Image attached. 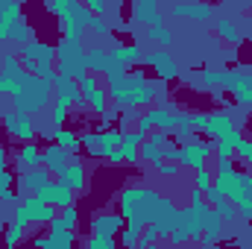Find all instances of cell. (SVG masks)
<instances>
[{
  "mask_svg": "<svg viewBox=\"0 0 252 249\" xmlns=\"http://www.w3.org/2000/svg\"><path fill=\"white\" fill-rule=\"evenodd\" d=\"M161 193L153 190V187H124L121 196H118V205H121V217L126 220V226L132 229H144L153 223V211L158 205Z\"/></svg>",
  "mask_w": 252,
  "mask_h": 249,
  "instance_id": "1",
  "label": "cell"
},
{
  "mask_svg": "<svg viewBox=\"0 0 252 249\" xmlns=\"http://www.w3.org/2000/svg\"><path fill=\"white\" fill-rule=\"evenodd\" d=\"M109 97L115 100V106L124 112V109H141V106H150L156 100V85L153 79H147L141 70H129L121 82L115 85H106Z\"/></svg>",
  "mask_w": 252,
  "mask_h": 249,
  "instance_id": "2",
  "label": "cell"
},
{
  "mask_svg": "<svg viewBox=\"0 0 252 249\" xmlns=\"http://www.w3.org/2000/svg\"><path fill=\"white\" fill-rule=\"evenodd\" d=\"M47 12H53L59 18L64 41H82V35L94 18L85 3H70V0H47Z\"/></svg>",
  "mask_w": 252,
  "mask_h": 249,
  "instance_id": "3",
  "label": "cell"
},
{
  "mask_svg": "<svg viewBox=\"0 0 252 249\" xmlns=\"http://www.w3.org/2000/svg\"><path fill=\"white\" fill-rule=\"evenodd\" d=\"M50 91H53V82L30 73L27 82H24V88L12 97V106H15L18 115H35V112H41L50 103Z\"/></svg>",
  "mask_w": 252,
  "mask_h": 249,
  "instance_id": "4",
  "label": "cell"
},
{
  "mask_svg": "<svg viewBox=\"0 0 252 249\" xmlns=\"http://www.w3.org/2000/svg\"><path fill=\"white\" fill-rule=\"evenodd\" d=\"M85 50L88 47H82V41H64L56 47V62H59V73L67 76V79H73V82H79L82 76H88V62H85Z\"/></svg>",
  "mask_w": 252,
  "mask_h": 249,
  "instance_id": "5",
  "label": "cell"
},
{
  "mask_svg": "<svg viewBox=\"0 0 252 249\" xmlns=\"http://www.w3.org/2000/svg\"><path fill=\"white\" fill-rule=\"evenodd\" d=\"M211 153H214V144H205V141H190V144H182L179 147V167H190L193 173L196 170H202V167H208V158H211Z\"/></svg>",
  "mask_w": 252,
  "mask_h": 249,
  "instance_id": "6",
  "label": "cell"
},
{
  "mask_svg": "<svg viewBox=\"0 0 252 249\" xmlns=\"http://www.w3.org/2000/svg\"><path fill=\"white\" fill-rule=\"evenodd\" d=\"M144 64H150L153 70H156V79H161V82H170V79H179V62L173 59V53L170 50H150V53H144Z\"/></svg>",
  "mask_w": 252,
  "mask_h": 249,
  "instance_id": "7",
  "label": "cell"
},
{
  "mask_svg": "<svg viewBox=\"0 0 252 249\" xmlns=\"http://www.w3.org/2000/svg\"><path fill=\"white\" fill-rule=\"evenodd\" d=\"M35 196H38L44 205H53V208H70V205H76V193H73L70 187H64L59 179L47 182V185L41 187Z\"/></svg>",
  "mask_w": 252,
  "mask_h": 249,
  "instance_id": "8",
  "label": "cell"
},
{
  "mask_svg": "<svg viewBox=\"0 0 252 249\" xmlns=\"http://www.w3.org/2000/svg\"><path fill=\"white\" fill-rule=\"evenodd\" d=\"M3 129L15 138H21L24 144H35V126L30 115H18V112H3Z\"/></svg>",
  "mask_w": 252,
  "mask_h": 249,
  "instance_id": "9",
  "label": "cell"
},
{
  "mask_svg": "<svg viewBox=\"0 0 252 249\" xmlns=\"http://www.w3.org/2000/svg\"><path fill=\"white\" fill-rule=\"evenodd\" d=\"M27 211H30V220L35 223V226H50L56 217H59V211L53 208V205H44L35 193H30V196H24V202H21Z\"/></svg>",
  "mask_w": 252,
  "mask_h": 249,
  "instance_id": "10",
  "label": "cell"
},
{
  "mask_svg": "<svg viewBox=\"0 0 252 249\" xmlns=\"http://www.w3.org/2000/svg\"><path fill=\"white\" fill-rule=\"evenodd\" d=\"M73 158H70V150H64L59 144H50V147H44L41 150V167H47L50 170V176L56 173V176H62V170L70 164Z\"/></svg>",
  "mask_w": 252,
  "mask_h": 249,
  "instance_id": "11",
  "label": "cell"
},
{
  "mask_svg": "<svg viewBox=\"0 0 252 249\" xmlns=\"http://www.w3.org/2000/svg\"><path fill=\"white\" fill-rule=\"evenodd\" d=\"M124 229V217L121 214H112V211H97L91 217V235H106V238H115L121 235Z\"/></svg>",
  "mask_w": 252,
  "mask_h": 249,
  "instance_id": "12",
  "label": "cell"
},
{
  "mask_svg": "<svg viewBox=\"0 0 252 249\" xmlns=\"http://www.w3.org/2000/svg\"><path fill=\"white\" fill-rule=\"evenodd\" d=\"M235 129H238V126H235V118H232L229 112H211V115H208V129H205L208 138H214V141H226Z\"/></svg>",
  "mask_w": 252,
  "mask_h": 249,
  "instance_id": "13",
  "label": "cell"
},
{
  "mask_svg": "<svg viewBox=\"0 0 252 249\" xmlns=\"http://www.w3.org/2000/svg\"><path fill=\"white\" fill-rule=\"evenodd\" d=\"M147 141V135L144 132H138V129H126L124 132V141H121V153H124L126 164H138L141 161V144Z\"/></svg>",
  "mask_w": 252,
  "mask_h": 249,
  "instance_id": "14",
  "label": "cell"
},
{
  "mask_svg": "<svg viewBox=\"0 0 252 249\" xmlns=\"http://www.w3.org/2000/svg\"><path fill=\"white\" fill-rule=\"evenodd\" d=\"M47 182H53V176H50L47 167H32V170H27V173L18 179V185H21V190H24L27 196H30V193H38Z\"/></svg>",
  "mask_w": 252,
  "mask_h": 249,
  "instance_id": "15",
  "label": "cell"
},
{
  "mask_svg": "<svg viewBox=\"0 0 252 249\" xmlns=\"http://www.w3.org/2000/svg\"><path fill=\"white\" fill-rule=\"evenodd\" d=\"M132 15L138 24H150V27H161V9L156 0H138L132 6Z\"/></svg>",
  "mask_w": 252,
  "mask_h": 249,
  "instance_id": "16",
  "label": "cell"
},
{
  "mask_svg": "<svg viewBox=\"0 0 252 249\" xmlns=\"http://www.w3.org/2000/svg\"><path fill=\"white\" fill-rule=\"evenodd\" d=\"M59 182H62L64 187H70L73 193H85V164H82V161H70L62 170Z\"/></svg>",
  "mask_w": 252,
  "mask_h": 249,
  "instance_id": "17",
  "label": "cell"
},
{
  "mask_svg": "<svg viewBox=\"0 0 252 249\" xmlns=\"http://www.w3.org/2000/svg\"><path fill=\"white\" fill-rule=\"evenodd\" d=\"M109 56H112V62L124 64V67H132V64L144 62V50H141V44H115V47L109 50Z\"/></svg>",
  "mask_w": 252,
  "mask_h": 249,
  "instance_id": "18",
  "label": "cell"
},
{
  "mask_svg": "<svg viewBox=\"0 0 252 249\" xmlns=\"http://www.w3.org/2000/svg\"><path fill=\"white\" fill-rule=\"evenodd\" d=\"M73 244H76L73 232H50L47 238H35L32 241L35 249H73Z\"/></svg>",
  "mask_w": 252,
  "mask_h": 249,
  "instance_id": "19",
  "label": "cell"
},
{
  "mask_svg": "<svg viewBox=\"0 0 252 249\" xmlns=\"http://www.w3.org/2000/svg\"><path fill=\"white\" fill-rule=\"evenodd\" d=\"M170 12H173V18H193V21H208L214 15V9L205 3H176Z\"/></svg>",
  "mask_w": 252,
  "mask_h": 249,
  "instance_id": "20",
  "label": "cell"
},
{
  "mask_svg": "<svg viewBox=\"0 0 252 249\" xmlns=\"http://www.w3.org/2000/svg\"><path fill=\"white\" fill-rule=\"evenodd\" d=\"M18 170H32V167H41V150L35 147V144H24L21 150H18Z\"/></svg>",
  "mask_w": 252,
  "mask_h": 249,
  "instance_id": "21",
  "label": "cell"
},
{
  "mask_svg": "<svg viewBox=\"0 0 252 249\" xmlns=\"http://www.w3.org/2000/svg\"><path fill=\"white\" fill-rule=\"evenodd\" d=\"M85 62H88V70H100V73H106L109 70V50H103V47H88L85 50Z\"/></svg>",
  "mask_w": 252,
  "mask_h": 249,
  "instance_id": "22",
  "label": "cell"
},
{
  "mask_svg": "<svg viewBox=\"0 0 252 249\" xmlns=\"http://www.w3.org/2000/svg\"><path fill=\"white\" fill-rule=\"evenodd\" d=\"M12 185H15V176H12L6 167H0V202H3V205H9V208H15V205H18V196H15Z\"/></svg>",
  "mask_w": 252,
  "mask_h": 249,
  "instance_id": "23",
  "label": "cell"
},
{
  "mask_svg": "<svg viewBox=\"0 0 252 249\" xmlns=\"http://www.w3.org/2000/svg\"><path fill=\"white\" fill-rule=\"evenodd\" d=\"M0 64H3V73L0 76H9V79H21L27 70H24V62L18 53H3L0 56Z\"/></svg>",
  "mask_w": 252,
  "mask_h": 249,
  "instance_id": "24",
  "label": "cell"
},
{
  "mask_svg": "<svg viewBox=\"0 0 252 249\" xmlns=\"http://www.w3.org/2000/svg\"><path fill=\"white\" fill-rule=\"evenodd\" d=\"M196 135H193V126H190V115H179V121L173 126V141H182V144H190Z\"/></svg>",
  "mask_w": 252,
  "mask_h": 249,
  "instance_id": "25",
  "label": "cell"
},
{
  "mask_svg": "<svg viewBox=\"0 0 252 249\" xmlns=\"http://www.w3.org/2000/svg\"><path fill=\"white\" fill-rule=\"evenodd\" d=\"M85 100H88V106H91V112H94V115H100V118L106 115V109H109V91H106L103 85H100L94 94H88Z\"/></svg>",
  "mask_w": 252,
  "mask_h": 249,
  "instance_id": "26",
  "label": "cell"
},
{
  "mask_svg": "<svg viewBox=\"0 0 252 249\" xmlns=\"http://www.w3.org/2000/svg\"><path fill=\"white\" fill-rule=\"evenodd\" d=\"M121 141H124V132H121V129H100V144H103L106 158H109V153H112V150H118V147H121Z\"/></svg>",
  "mask_w": 252,
  "mask_h": 249,
  "instance_id": "27",
  "label": "cell"
},
{
  "mask_svg": "<svg viewBox=\"0 0 252 249\" xmlns=\"http://www.w3.org/2000/svg\"><path fill=\"white\" fill-rule=\"evenodd\" d=\"M53 144H59V147H64V150H79L82 144H79V135L76 132H70V129H56L53 132Z\"/></svg>",
  "mask_w": 252,
  "mask_h": 249,
  "instance_id": "28",
  "label": "cell"
},
{
  "mask_svg": "<svg viewBox=\"0 0 252 249\" xmlns=\"http://www.w3.org/2000/svg\"><path fill=\"white\" fill-rule=\"evenodd\" d=\"M214 30H217V35H220V38H226L229 44H238V41H241V32H238V30H235V24H232V21H226V18H220V21L214 24Z\"/></svg>",
  "mask_w": 252,
  "mask_h": 249,
  "instance_id": "29",
  "label": "cell"
},
{
  "mask_svg": "<svg viewBox=\"0 0 252 249\" xmlns=\"http://www.w3.org/2000/svg\"><path fill=\"white\" fill-rule=\"evenodd\" d=\"M147 38H150V41H158V44H161V50L173 44V32H170L164 24H161V27H150V30H147Z\"/></svg>",
  "mask_w": 252,
  "mask_h": 249,
  "instance_id": "30",
  "label": "cell"
},
{
  "mask_svg": "<svg viewBox=\"0 0 252 249\" xmlns=\"http://www.w3.org/2000/svg\"><path fill=\"white\" fill-rule=\"evenodd\" d=\"M141 161H150L153 167H156L158 161H164V156H161V147H156V144L144 141V144H141Z\"/></svg>",
  "mask_w": 252,
  "mask_h": 249,
  "instance_id": "31",
  "label": "cell"
},
{
  "mask_svg": "<svg viewBox=\"0 0 252 249\" xmlns=\"http://www.w3.org/2000/svg\"><path fill=\"white\" fill-rule=\"evenodd\" d=\"M214 214H217V217H220L223 223H235V220H238V208H235V205H232L229 199L217 202V205H214Z\"/></svg>",
  "mask_w": 252,
  "mask_h": 249,
  "instance_id": "32",
  "label": "cell"
},
{
  "mask_svg": "<svg viewBox=\"0 0 252 249\" xmlns=\"http://www.w3.org/2000/svg\"><path fill=\"white\" fill-rule=\"evenodd\" d=\"M214 185V173L208 170V167H202V170H196V179H193V190H199V193H205L208 187Z\"/></svg>",
  "mask_w": 252,
  "mask_h": 249,
  "instance_id": "33",
  "label": "cell"
},
{
  "mask_svg": "<svg viewBox=\"0 0 252 249\" xmlns=\"http://www.w3.org/2000/svg\"><path fill=\"white\" fill-rule=\"evenodd\" d=\"M85 249H118L115 238H106V235H91L85 241Z\"/></svg>",
  "mask_w": 252,
  "mask_h": 249,
  "instance_id": "34",
  "label": "cell"
},
{
  "mask_svg": "<svg viewBox=\"0 0 252 249\" xmlns=\"http://www.w3.org/2000/svg\"><path fill=\"white\" fill-rule=\"evenodd\" d=\"M97 88H100V79H97V73H88V76H82V79H79V94H82V97L94 94Z\"/></svg>",
  "mask_w": 252,
  "mask_h": 249,
  "instance_id": "35",
  "label": "cell"
},
{
  "mask_svg": "<svg viewBox=\"0 0 252 249\" xmlns=\"http://www.w3.org/2000/svg\"><path fill=\"white\" fill-rule=\"evenodd\" d=\"M214 153H217V161H232L235 144H232V141H217V144H214Z\"/></svg>",
  "mask_w": 252,
  "mask_h": 249,
  "instance_id": "36",
  "label": "cell"
},
{
  "mask_svg": "<svg viewBox=\"0 0 252 249\" xmlns=\"http://www.w3.org/2000/svg\"><path fill=\"white\" fill-rule=\"evenodd\" d=\"M153 244H158V229H156V226H144L141 241H138V249H147V247H153Z\"/></svg>",
  "mask_w": 252,
  "mask_h": 249,
  "instance_id": "37",
  "label": "cell"
},
{
  "mask_svg": "<svg viewBox=\"0 0 252 249\" xmlns=\"http://www.w3.org/2000/svg\"><path fill=\"white\" fill-rule=\"evenodd\" d=\"M156 173H161V176H167V179H176V176L182 173V167H179L176 161H158V164H156Z\"/></svg>",
  "mask_w": 252,
  "mask_h": 249,
  "instance_id": "38",
  "label": "cell"
},
{
  "mask_svg": "<svg viewBox=\"0 0 252 249\" xmlns=\"http://www.w3.org/2000/svg\"><path fill=\"white\" fill-rule=\"evenodd\" d=\"M59 220L64 223V229H70V232H73V226L79 223V211H76V205H70V208H62Z\"/></svg>",
  "mask_w": 252,
  "mask_h": 249,
  "instance_id": "39",
  "label": "cell"
},
{
  "mask_svg": "<svg viewBox=\"0 0 252 249\" xmlns=\"http://www.w3.org/2000/svg\"><path fill=\"white\" fill-rule=\"evenodd\" d=\"M235 156H238L244 164H252V141H241V144L235 147Z\"/></svg>",
  "mask_w": 252,
  "mask_h": 249,
  "instance_id": "40",
  "label": "cell"
},
{
  "mask_svg": "<svg viewBox=\"0 0 252 249\" xmlns=\"http://www.w3.org/2000/svg\"><path fill=\"white\" fill-rule=\"evenodd\" d=\"M88 30H91V32H97V35H103V38H106V35L112 32V27H109V24H106L103 18H97V15L91 18V24H88Z\"/></svg>",
  "mask_w": 252,
  "mask_h": 249,
  "instance_id": "41",
  "label": "cell"
},
{
  "mask_svg": "<svg viewBox=\"0 0 252 249\" xmlns=\"http://www.w3.org/2000/svg\"><path fill=\"white\" fill-rule=\"evenodd\" d=\"M147 141H150V144H156V147H167L170 132H164V129H153V132L147 135Z\"/></svg>",
  "mask_w": 252,
  "mask_h": 249,
  "instance_id": "42",
  "label": "cell"
},
{
  "mask_svg": "<svg viewBox=\"0 0 252 249\" xmlns=\"http://www.w3.org/2000/svg\"><path fill=\"white\" fill-rule=\"evenodd\" d=\"M138 118H141L138 109H124V112H121V126H124L121 132H126V126H135L138 124Z\"/></svg>",
  "mask_w": 252,
  "mask_h": 249,
  "instance_id": "43",
  "label": "cell"
},
{
  "mask_svg": "<svg viewBox=\"0 0 252 249\" xmlns=\"http://www.w3.org/2000/svg\"><path fill=\"white\" fill-rule=\"evenodd\" d=\"M167 241H170V247H190V235L185 232V229H176Z\"/></svg>",
  "mask_w": 252,
  "mask_h": 249,
  "instance_id": "44",
  "label": "cell"
},
{
  "mask_svg": "<svg viewBox=\"0 0 252 249\" xmlns=\"http://www.w3.org/2000/svg\"><path fill=\"white\" fill-rule=\"evenodd\" d=\"M190 126H193V135L205 132L208 129V115H190Z\"/></svg>",
  "mask_w": 252,
  "mask_h": 249,
  "instance_id": "45",
  "label": "cell"
},
{
  "mask_svg": "<svg viewBox=\"0 0 252 249\" xmlns=\"http://www.w3.org/2000/svg\"><path fill=\"white\" fill-rule=\"evenodd\" d=\"M235 247L238 249H252V232L250 229H244V232L235 238Z\"/></svg>",
  "mask_w": 252,
  "mask_h": 249,
  "instance_id": "46",
  "label": "cell"
},
{
  "mask_svg": "<svg viewBox=\"0 0 252 249\" xmlns=\"http://www.w3.org/2000/svg\"><path fill=\"white\" fill-rule=\"evenodd\" d=\"M235 100H238V106H241V109H252V88H250V91H244V94H238Z\"/></svg>",
  "mask_w": 252,
  "mask_h": 249,
  "instance_id": "47",
  "label": "cell"
},
{
  "mask_svg": "<svg viewBox=\"0 0 252 249\" xmlns=\"http://www.w3.org/2000/svg\"><path fill=\"white\" fill-rule=\"evenodd\" d=\"M73 112H76V115H88V112H91V106H88V100H85V97H79V100L73 103Z\"/></svg>",
  "mask_w": 252,
  "mask_h": 249,
  "instance_id": "48",
  "label": "cell"
},
{
  "mask_svg": "<svg viewBox=\"0 0 252 249\" xmlns=\"http://www.w3.org/2000/svg\"><path fill=\"white\" fill-rule=\"evenodd\" d=\"M109 161H112V164H124V161H126V158H124V153H121V147L109 153Z\"/></svg>",
  "mask_w": 252,
  "mask_h": 249,
  "instance_id": "49",
  "label": "cell"
},
{
  "mask_svg": "<svg viewBox=\"0 0 252 249\" xmlns=\"http://www.w3.org/2000/svg\"><path fill=\"white\" fill-rule=\"evenodd\" d=\"M188 199H190V202H202V193H199V190H190Z\"/></svg>",
  "mask_w": 252,
  "mask_h": 249,
  "instance_id": "50",
  "label": "cell"
},
{
  "mask_svg": "<svg viewBox=\"0 0 252 249\" xmlns=\"http://www.w3.org/2000/svg\"><path fill=\"white\" fill-rule=\"evenodd\" d=\"M0 167H6V147L0 144Z\"/></svg>",
  "mask_w": 252,
  "mask_h": 249,
  "instance_id": "51",
  "label": "cell"
},
{
  "mask_svg": "<svg viewBox=\"0 0 252 249\" xmlns=\"http://www.w3.org/2000/svg\"><path fill=\"white\" fill-rule=\"evenodd\" d=\"M147 249H164V247L161 244H153V247H147Z\"/></svg>",
  "mask_w": 252,
  "mask_h": 249,
  "instance_id": "52",
  "label": "cell"
},
{
  "mask_svg": "<svg viewBox=\"0 0 252 249\" xmlns=\"http://www.w3.org/2000/svg\"><path fill=\"white\" fill-rule=\"evenodd\" d=\"M199 249H211V247H199Z\"/></svg>",
  "mask_w": 252,
  "mask_h": 249,
  "instance_id": "53",
  "label": "cell"
},
{
  "mask_svg": "<svg viewBox=\"0 0 252 249\" xmlns=\"http://www.w3.org/2000/svg\"><path fill=\"white\" fill-rule=\"evenodd\" d=\"M185 249H196V247H185Z\"/></svg>",
  "mask_w": 252,
  "mask_h": 249,
  "instance_id": "54",
  "label": "cell"
},
{
  "mask_svg": "<svg viewBox=\"0 0 252 249\" xmlns=\"http://www.w3.org/2000/svg\"><path fill=\"white\" fill-rule=\"evenodd\" d=\"M6 249H15V247H6Z\"/></svg>",
  "mask_w": 252,
  "mask_h": 249,
  "instance_id": "55",
  "label": "cell"
},
{
  "mask_svg": "<svg viewBox=\"0 0 252 249\" xmlns=\"http://www.w3.org/2000/svg\"><path fill=\"white\" fill-rule=\"evenodd\" d=\"M0 56H3V50H0Z\"/></svg>",
  "mask_w": 252,
  "mask_h": 249,
  "instance_id": "56",
  "label": "cell"
}]
</instances>
